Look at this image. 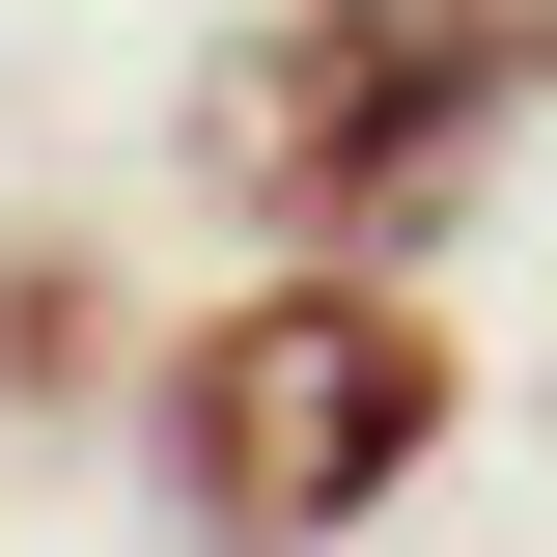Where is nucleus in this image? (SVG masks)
<instances>
[{
	"instance_id": "nucleus-1",
	"label": "nucleus",
	"mask_w": 557,
	"mask_h": 557,
	"mask_svg": "<svg viewBox=\"0 0 557 557\" xmlns=\"http://www.w3.org/2000/svg\"><path fill=\"white\" fill-rule=\"evenodd\" d=\"M530 84H557V0H278L223 84V196L278 251H418Z\"/></svg>"
},
{
	"instance_id": "nucleus-2",
	"label": "nucleus",
	"mask_w": 557,
	"mask_h": 557,
	"mask_svg": "<svg viewBox=\"0 0 557 557\" xmlns=\"http://www.w3.org/2000/svg\"><path fill=\"white\" fill-rule=\"evenodd\" d=\"M418 446H446V307H418L391 251L223 278L196 362H168V474H196V530H362Z\"/></svg>"
}]
</instances>
